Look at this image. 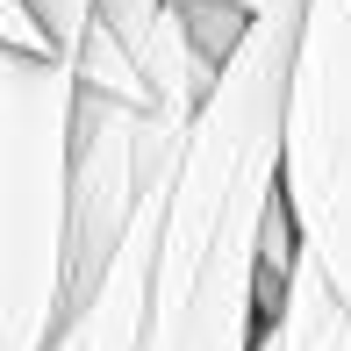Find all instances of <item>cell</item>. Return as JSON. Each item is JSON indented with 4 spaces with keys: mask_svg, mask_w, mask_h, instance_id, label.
Listing matches in <instances>:
<instances>
[{
    "mask_svg": "<svg viewBox=\"0 0 351 351\" xmlns=\"http://www.w3.org/2000/svg\"><path fill=\"white\" fill-rule=\"evenodd\" d=\"M294 43L301 29L251 22L244 51L222 65L208 108L194 115L158 230L136 351H258L273 323L258 244L280 201Z\"/></svg>",
    "mask_w": 351,
    "mask_h": 351,
    "instance_id": "cell-1",
    "label": "cell"
},
{
    "mask_svg": "<svg viewBox=\"0 0 351 351\" xmlns=\"http://www.w3.org/2000/svg\"><path fill=\"white\" fill-rule=\"evenodd\" d=\"M79 65L0 43V351H51L72 315Z\"/></svg>",
    "mask_w": 351,
    "mask_h": 351,
    "instance_id": "cell-2",
    "label": "cell"
},
{
    "mask_svg": "<svg viewBox=\"0 0 351 351\" xmlns=\"http://www.w3.org/2000/svg\"><path fill=\"white\" fill-rule=\"evenodd\" d=\"M280 201L301 251L351 308V0H308L287 72Z\"/></svg>",
    "mask_w": 351,
    "mask_h": 351,
    "instance_id": "cell-3",
    "label": "cell"
},
{
    "mask_svg": "<svg viewBox=\"0 0 351 351\" xmlns=\"http://www.w3.org/2000/svg\"><path fill=\"white\" fill-rule=\"evenodd\" d=\"M165 201H172V186H158V194L143 201V215H136V230L122 237L108 280L65 315V330H58L51 351H136L143 294H151V258H158V230H165Z\"/></svg>",
    "mask_w": 351,
    "mask_h": 351,
    "instance_id": "cell-4",
    "label": "cell"
},
{
    "mask_svg": "<svg viewBox=\"0 0 351 351\" xmlns=\"http://www.w3.org/2000/svg\"><path fill=\"white\" fill-rule=\"evenodd\" d=\"M280 351H351V308L337 301V287L323 280L308 251L280 294Z\"/></svg>",
    "mask_w": 351,
    "mask_h": 351,
    "instance_id": "cell-5",
    "label": "cell"
},
{
    "mask_svg": "<svg viewBox=\"0 0 351 351\" xmlns=\"http://www.w3.org/2000/svg\"><path fill=\"white\" fill-rule=\"evenodd\" d=\"M79 86H93V93H122V101H143V108H158L151 101V79H143V65L130 58V43L115 36V29L93 14V29H86V43H79Z\"/></svg>",
    "mask_w": 351,
    "mask_h": 351,
    "instance_id": "cell-6",
    "label": "cell"
},
{
    "mask_svg": "<svg viewBox=\"0 0 351 351\" xmlns=\"http://www.w3.org/2000/svg\"><path fill=\"white\" fill-rule=\"evenodd\" d=\"M93 8H101V0H29V14L43 22V36H51L58 58H79V43H86V29H93Z\"/></svg>",
    "mask_w": 351,
    "mask_h": 351,
    "instance_id": "cell-7",
    "label": "cell"
},
{
    "mask_svg": "<svg viewBox=\"0 0 351 351\" xmlns=\"http://www.w3.org/2000/svg\"><path fill=\"white\" fill-rule=\"evenodd\" d=\"M0 43H22V51H51L43 22L29 14V0H0Z\"/></svg>",
    "mask_w": 351,
    "mask_h": 351,
    "instance_id": "cell-8",
    "label": "cell"
},
{
    "mask_svg": "<svg viewBox=\"0 0 351 351\" xmlns=\"http://www.w3.org/2000/svg\"><path fill=\"white\" fill-rule=\"evenodd\" d=\"M258 22H287V29H301V14H308V0H244Z\"/></svg>",
    "mask_w": 351,
    "mask_h": 351,
    "instance_id": "cell-9",
    "label": "cell"
},
{
    "mask_svg": "<svg viewBox=\"0 0 351 351\" xmlns=\"http://www.w3.org/2000/svg\"><path fill=\"white\" fill-rule=\"evenodd\" d=\"M258 351H280V315L265 323V337H258Z\"/></svg>",
    "mask_w": 351,
    "mask_h": 351,
    "instance_id": "cell-10",
    "label": "cell"
}]
</instances>
